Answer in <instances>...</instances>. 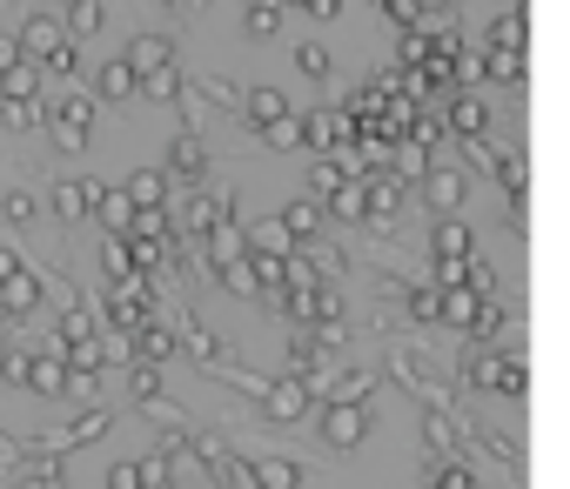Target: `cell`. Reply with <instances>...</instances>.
Here are the masks:
<instances>
[{
    "mask_svg": "<svg viewBox=\"0 0 570 489\" xmlns=\"http://www.w3.org/2000/svg\"><path fill=\"white\" fill-rule=\"evenodd\" d=\"M450 128H456L463 141H476L483 128H491V108H483V101H456V108H450Z\"/></svg>",
    "mask_w": 570,
    "mask_h": 489,
    "instance_id": "5bb4252c",
    "label": "cell"
},
{
    "mask_svg": "<svg viewBox=\"0 0 570 489\" xmlns=\"http://www.w3.org/2000/svg\"><path fill=\"white\" fill-rule=\"evenodd\" d=\"M295 61H302V74H309V80H330V47H302Z\"/></svg>",
    "mask_w": 570,
    "mask_h": 489,
    "instance_id": "7402d4cb",
    "label": "cell"
},
{
    "mask_svg": "<svg viewBox=\"0 0 570 489\" xmlns=\"http://www.w3.org/2000/svg\"><path fill=\"white\" fill-rule=\"evenodd\" d=\"M470 256V221H437V269H463Z\"/></svg>",
    "mask_w": 570,
    "mask_h": 489,
    "instance_id": "ba28073f",
    "label": "cell"
},
{
    "mask_svg": "<svg viewBox=\"0 0 570 489\" xmlns=\"http://www.w3.org/2000/svg\"><path fill=\"white\" fill-rule=\"evenodd\" d=\"M262 134H269V148H302V121H295V115H282V121H269Z\"/></svg>",
    "mask_w": 570,
    "mask_h": 489,
    "instance_id": "ffe728a7",
    "label": "cell"
},
{
    "mask_svg": "<svg viewBox=\"0 0 570 489\" xmlns=\"http://www.w3.org/2000/svg\"><path fill=\"white\" fill-rule=\"evenodd\" d=\"M410 308H417L423 322H437V289H417V295H410Z\"/></svg>",
    "mask_w": 570,
    "mask_h": 489,
    "instance_id": "4316f807",
    "label": "cell"
},
{
    "mask_svg": "<svg viewBox=\"0 0 570 489\" xmlns=\"http://www.w3.org/2000/svg\"><path fill=\"white\" fill-rule=\"evenodd\" d=\"M41 302V275L34 269H14L8 282H0V308H8V315H28Z\"/></svg>",
    "mask_w": 570,
    "mask_h": 489,
    "instance_id": "52a82bcc",
    "label": "cell"
},
{
    "mask_svg": "<svg viewBox=\"0 0 570 489\" xmlns=\"http://www.w3.org/2000/svg\"><path fill=\"white\" fill-rule=\"evenodd\" d=\"M315 402V389L309 382H295V376H282V382H262V410L276 416V423H295L302 410Z\"/></svg>",
    "mask_w": 570,
    "mask_h": 489,
    "instance_id": "3957f363",
    "label": "cell"
},
{
    "mask_svg": "<svg viewBox=\"0 0 570 489\" xmlns=\"http://www.w3.org/2000/svg\"><path fill=\"white\" fill-rule=\"evenodd\" d=\"M28 369H34V356L28 349H8V382H28Z\"/></svg>",
    "mask_w": 570,
    "mask_h": 489,
    "instance_id": "484cf974",
    "label": "cell"
},
{
    "mask_svg": "<svg viewBox=\"0 0 570 489\" xmlns=\"http://www.w3.org/2000/svg\"><path fill=\"white\" fill-rule=\"evenodd\" d=\"M47 128H54V141L61 148H88V128H95V101L88 95H67L54 115H47Z\"/></svg>",
    "mask_w": 570,
    "mask_h": 489,
    "instance_id": "6da1fadb",
    "label": "cell"
},
{
    "mask_svg": "<svg viewBox=\"0 0 570 489\" xmlns=\"http://www.w3.org/2000/svg\"><path fill=\"white\" fill-rule=\"evenodd\" d=\"M423 195H430V202H437L443 215H456V208H463V175H456V169H430Z\"/></svg>",
    "mask_w": 570,
    "mask_h": 489,
    "instance_id": "9c48e42d",
    "label": "cell"
},
{
    "mask_svg": "<svg viewBox=\"0 0 570 489\" xmlns=\"http://www.w3.org/2000/svg\"><path fill=\"white\" fill-rule=\"evenodd\" d=\"M524 356H483L476 362V382H491V389H504V395H524Z\"/></svg>",
    "mask_w": 570,
    "mask_h": 489,
    "instance_id": "277c9868",
    "label": "cell"
},
{
    "mask_svg": "<svg viewBox=\"0 0 570 489\" xmlns=\"http://www.w3.org/2000/svg\"><path fill=\"white\" fill-rule=\"evenodd\" d=\"M67 8H74V0H67Z\"/></svg>",
    "mask_w": 570,
    "mask_h": 489,
    "instance_id": "83f0119b",
    "label": "cell"
},
{
    "mask_svg": "<svg viewBox=\"0 0 570 489\" xmlns=\"http://www.w3.org/2000/svg\"><path fill=\"white\" fill-rule=\"evenodd\" d=\"M141 88H148L154 101H175V95H182V67L169 61V67H154V74H141Z\"/></svg>",
    "mask_w": 570,
    "mask_h": 489,
    "instance_id": "2e32d148",
    "label": "cell"
},
{
    "mask_svg": "<svg viewBox=\"0 0 570 489\" xmlns=\"http://www.w3.org/2000/svg\"><path fill=\"white\" fill-rule=\"evenodd\" d=\"M47 67H54V74H74V67H80V54H74V47H67V41H61V47H54V54H47Z\"/></svg>",
    "mask_w": 570,
    "mask_h": 489,
    "instance_id": "cb8c5ba5",
    "label": "cell"
},
{
    "mask_svg": "<svg viewBox=\"0 0 570 489\" xmlns=\"http://www.w3.org/2000/svg\"><path fill=\"white\" fill-rule=\"evenodd\" d=\"M437 489H476V476H470L463 463H443V469H437Z\"/></svg>",
    "mask_w": 570,
    "mask_h": 489,
    "instance_id": "603a6c76",
    "label": "cell"
},
{
    "mask_svg": "<svg viewBox=\"0 0 570 489\" xmlns=\"http://www.w3.org/2000/svg\"><path fill=\"white\" fill-rule=\"evenodd\" d=\"M249 476L256 489H302V469L289 456H249Z\"/></svg>",
    "mask_w": 570,
    "mask_h": 489,
    "instance_id": "8992f818",
    "label": "cell"
},
{
    "mask_svg": "<svg viewBox=\"0 0 570 489\" xmlns=\"http://www.w3.org/2000/svg\"><path fill=\"white\" fill-rule=\"evenodd\" d=\"M169 161H175V175H182V182H202V175H208V148H202L195 134H182Z\"/></svg>",
    "mask_w": 570,
    "mask_h": 489,
    "instance_id": "8fae6325",
    "label": "cell"
},
{
    "mask_svg": "<svg viewBox=\"0 0 570 489\" xmlns=\"http://www.w3.org/2000/svg\"><path fill=\"white\" fill-rule=\"evenodd\" d=\"M95 208H101L108 235H128V221H135V202H128V188H101V195H95Z\"/></svg>",
    "mask_w": 570,
    "mask_h": 489,
    "instance_id": "30bf717a",
    "label": "cell"
},
{
    "mask_svg": "<svg viewBox=\"0 0 570 489\" xmlns=\"http://www.w3.org/2000/svg\"><path fill=\"white\" fill-rule=\"evenodd\" d=\"M95 195H101L95 182H61V188H54V208H61L67 221H80V215H88V208H95Z\"/></svg>",
    "mask_w": 570,
    "mask_h": 489,
    "instance_id": "7c38bea8",
    "label": "cell"
},
{
    "mask_svg": "<svg viewBox=\"0 0 570 489\" xmlns=\"http://www.w3.org/2000/svg\"><path fill=\"white\" fill-rule=\"evenodd\" d=\"M8 221H34V195L14 188V195H8Z\"/></svg>",
    "mask_w": 570,
    "mask_h": 489,
    "instance_id": "d4e9b609",
    "label": "cell"
},
{
    "mask_svg": "<svg viewBox=\"0 0 570 489\" xmlns=\"http://www.w3.org/2000/svg\"><path fill=\"white\" fill-rule=\"evenodd\" d=\"M430 449H437V456H450V449H456V430H450V416H443V410L430 416Z\"/></svg>",
    "mask_w": 570,
    "mask_h": 489,
    "instance_id": "44dd1931",
    "label": "cell"
},
{
    "mask_svg": "<svg viewBox=\"0 0 570 489\" xmlns=\"http://www.w3.org/2000/svg\"><path fill=\"white\" fill-rule=\"evenodd\" d=\"M315 221H322V215H315V202H289V208H282V235H289V241H309V235H315Z\"/></svg>",
    "mask_w": 570,
    "mask_h": 489,
    "instance_id": "9a60e30c",
    "label": "cell"
},
{
    "mask_svg": "<svg viewBox=\"0 0 570 489\" xmlns=\"http://www.w3.org/2000/svg\"><path fill=\"white\" fill-rule=\"evenodd\" d=\"M101 95H108V101L135 95V67H128V61H108V67H101Z\"/></svg>",
    "mask_w": 570,
    "mask_h": 489,
    "instance_id": "e0dca14e",
    "label": "cell"
},
{
    "mask_svg": "<svg viewBox=\"0 0 570 489\" xmlns=\"http://www.w3.org/2000/svg\"><path fill=\"white\" fill-rule=\"evenodd\" d=\"M322 436H330L336 449H356L369 436V410L363 402H330V410H322Z\"/></svg>",
    "mask_w": 570,
    "mask_h": 489,
    "instance_id": "7a4b0ae2",
    "label": "cell"
},
{
    "mask_svg": "<svg viewBox=\"0 0 570 489\" xmlns=\"http://www.w3.org/2000/svg\"><path fill=\"white\" fill-rule=\"evenodd\" d=\"M21 41H28V54H41V61H47V54L61 47V28H54V21H28V34H21Z\"/></svg>",
    "mask_w": 570,
    "mask_h": 489,
    "instance_id": "ac0fdd59",
    "label": "cell"
},
{
    "mask_svg": "<svg viewBox=\"0 0 570 489\" xmlns=\"http://www.w3.org/2000/svg\"><path fill=\"white\" fill-rule=\"evenodd\" d=\"M128 202H135V215L161 208V175H128Z\"/></svg>",
    "mask_w": 570,
    "mask_h": 489,
    "instance_id": "d6986e66",
    "label": "cell"
},
{
    "mask_svg": "<svg viewBox=\"0 0 570 489\" xmlns=\"http://www.w3.org/2000/svg\"><path fill=\"white\" fill-rule=\"evenodd\" d=\"M121 61H128V67H135V80H141V74H154V67H169V61H175V47L161 41V34H135Z\"/></svg>",
    "mask_w": 570,
    "mask_h": 489,
    "instance_id": "5b68a950",
    "label": "cell"
},
{
    "mask_svg": "<svg viewBox=\"0 0 570 489\" xmlns=\"http://www.w3.org/2000/svg\"><path fill=\"white\" fill-rule=\"evenodd\" d=\"M241 108H249V121H256V128H269V121H282V115H289V101H282L276 88H249V101H241Z\"/></svg>",
    "mask_w": 570,
    "mask_h": 489,
    "instance_id": "4fadbf2b",
    "label": "cell"
}]
</instances>
